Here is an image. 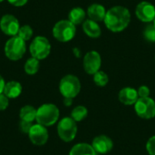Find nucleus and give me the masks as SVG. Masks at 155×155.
Here are the masks:
<instances>
[{"instance_id": "nucleus-1", "label": "nucleus", "mask_w": 155, "mask_h": 155, "mask_svg": "<svg viewBox=\"0 0 155 155\" xmlns=\"http://www.w3.org/2000/svg\"><path fill=\"white\" fill-rule=\"evenodd\" d=\"M104 21L108 30L114 33L122 32L128 27L131 22V13L123 5H114L107 10Z\"/></svg>"}, {"instance_id": "nucleus-2", "label": "nucleus", "mask_w": 155, "mask_h": 155, "mask_svg": "<svg viewBox=\"0 0 155 155\" xmlns=\"http://www.w3.org/2000/svg\"><path fill=\"white\" fill-rule=\"evenodd\" d=\"M60 112L58 107L54 104H42L36 110L35 121L37 124L49 127L57 123L59 119Z\"/></svg>"}, {"instance_id": "nucleus-3", "label": "nucleus", "mask_w": 155, "mask_h": 155, "mask_svg": "<svg viewBox=\"0 0 155 155\" xmlns=\"http://www.w3.org/2000/svg\"><path fill=\"white\" fill-rule=\"evenodd\" d=\"M5 54L11 61L20 60L26 52V44L19 36H12L5 45Z\"/></svg>"}, {"instance_id": "nucleus-4", "label": "nucleus", "mask_w": 155, "mask_h": 155, "mask_svg": "<svg viewBox=\"0 0 155 155\" xmlns=\"http://www.w3.org/2000/svg\"><path fill=\"white\" fill-rule=\"evenodd\" d=\"M59 91L64 98L74 99L81 91V83L79 78L74 74L64 75L59 83Z\"/></svg>"}, {"instance_id": "nucleus-5", "label": "nucleus", "mask_w": 155, "mask_h": 155, "mask_svg": "<svg viewBox=\"0 0 155 155\" xmlns=\"http://www.w3.org/2000/svg\"><path fill=\"white\" fill-rule=\"evenodd\" d=\"M76 34L75 25L67 20L58 21L53 27L54 37L62 43H66L71 41Z\"/></svg>"}, {"instance_id": "nucleus-6", "label": "nucleus", "mask_w": 155, "mask_h": 155, "mask_svg": "<svg viewBox=\"0 0 155 155\" xmlns=\"http://www.w3.org/2000/svg\"><path fill=\"white\" fill-rule=\"evenodd\" d=\"M57 134L64 143L72 142L77 134L76 122L72 117H64L57 124Z\"/></svg>"}, {"instance_id": "nucleus-7", "label": "nucleus", "mask_w": 155, "mask_h": 155, "mask_svg": "<svg viewBox=\"0 0 155 155\" xmlns=\"http://www.w3.org/2000/svg\"><path fill=\"white\" fill-rule=\"evenodd\" d=\"M29 51L32 57L36 58L37 60L45 59L51 52V44L48 39L45 36L38 35L30 44Z\"/></svg>"}, {"instance_id": "nucleus-8", "label": "nucleus", "mask_w": 155, "mask_h": 155, "mask_svg": "<svg viewBox=\"0 0 155 155\" xmlns=\"http://www.w3.org/2000/svg\"><path fill=\"white\" fill-rule=\"evenodd\" d=\"M134 110L140 118L153 119L155 117V101L151 97L139 98L134 104Z\"/></svg>"}, {"instance_id": "nucleus-9", "label": "nucleus", "mask_w": 155, "mask_h": 155, "mask_svg": "<svg viewBox=\"0 0 155 155\" xmlns=\"http://www.w3.org/2000/svg\"><path fill=\"white\" fill-rule=\"evenodd\" d=\"M102 64V58L98 52L90 51L85 54L83 60V66L86 74L94 75L95 73L100 71Z\"/></svg>"}, {"instance_id": "nucleus-10", "label": "nucleus", "mask_w": 155, "mask_h": 155, "mask_svg": "<svg viewBox=\"0 0 155 155\" xmlns=\"http://www.w3.org/2000/svg\"><path fill=\"white\" fill-rule=\"evenodd\" d=\"M20 24L18 19L13 15H4L0 19V29L1 31L9 36H15L18 34Z\"/></svg>"}, {"instance_id": "nucleus-11", "label": "nucleus", "mask_w": 155, "mask_h": 155, "mask_svg": "<svg viewBox=\"0 0 155 155\" xmlns=\"http://www.w3.org/2000/svg\"><path fill=\"white\" fill-rule=\"evenodd\" d=\"M135 15L137 18L143 23L153 22L155 18V6L150 2L142 1L135 8Z\"/></svg>"}, {"instance_id": "nucleus-12", "label": "nucleus", "mask_w": 155, "mask_h": 155, "mask_svg": "<svg viewBox=\"0 0 155 155\" xmlns=\"http://www.w3.org/2000/svg\"><path fill=\"white\" fill-rule=\"evenodd\" d=\"M28 136H29L31 143L37 146L45 144L49 138V134H48V131H47L46 127H45L39 124H33V126L28 134Z\"/></svg>"}, {"instance_id": "nucleus-13", "label": "nucleus", "mask_w": 155, "mask_h": 155, "mask_svg": "<svg viewBox=\"0 0 155 155\" xmlns=\"http://www.w3.org/2000/svg\"><path fill=\"white\" fill-rule=\"evenodd\" d=\"M92 146L97 154H106L112 151L114 143L112 139L106 135H98L93 140Z\"/></svg>"}, {"instance_id": "nucleus-14", "label": "nucleus", "mask_w": 155, "mask_h": 155, "mask_svg": "<svg viewBox=\"0 0 155 155\" xmlns=\"http://www.w3.org/2000/svg\"><path fill=\"white\" fill-rule=\"evenodd\" d=\"M119 101L124 105H134L139 99L137 90L133 87H124L123 88L118 94Z\"/></svg>"}, {"instance_id": "nucleus-15", "label": "nucleus", "mask_w": 155, "mask_h": 155, "mask_svg": "<svg viewBox=\"0 0 155 155\" xmlns=\"http://www.w3.org/2000/svg\"><path fill=\"white\" fill-rule=\"evenodd\" d=\"M106 12H107V10L105 9V7L103 5L95 3V4H92L91 5L88 6L86 15H88L89 19L99 23V22H102L104 20Z\"/></svg>"}, {"instance_id": "nucleus-16", "label": "nucleus", "mask_w": 155, "mask_h": 155, "mask_svg": "<svg viewBox=\"0 0 155 155\" xmlns=\"http://www.w3.org/2000/svg\"><path fill=\"white\" fill-rule=\"evenodd\" d=\"M83 30L90 38H98L102 34V30L98 23L91 19H87L83 23Z\"/></svg>"}, {"instance_id": "nucleus-17", "label": "nucleus", "mask_w": 155, "mask_h": 155, "mask_svg": "<svg viewBox=\"0 0 155 155\" xmlns=\"http://www.w3.org/2000/svg\"><path fill=\"white\" fill-rule=\"evenodd\" d=\"M23 87L21 84L17 81H9L5 83L3 94L8 99H15L17 98L22 93Z\"/></svg>"}, {"instance_id": "nucleus-18", "label": "nucleus", "mask_w": 155, "mask_h": 155, "mask_svg": "<svg viewBox=\"0 0 155 155\" xmlns=\"http://www.w3.org/2000/svg\"><path fill=\"white\" fill-rule=\"evenodd\" d=\"M69 155H97V153L93 148L92 144L81 143L73 146Z\"/></svg>"}, {"instance_id": "nucleus-19", "label": "nucleus", "mask_w": 155, "mask_h": 155, "mask_svg": "<svg viewBox=\"0 0 155 155\" xmlns=\"http://www.w3.org/2000/svg\"><path fill=\"white\" fill-rule=\"evenodd\" d=\"M86 12L82 7H74L68 14V20L74 25L83 24L85 21Z\"/></svg>"}, {"instance_id": "nucleus-20", "label": "nucleus", "mask_w": 155, "mask_h": 155, "mask_svg": "<svg viewBox=\"0 0 155 155\" xmlns=\"http://www.w3.org/2000/svg\"><path fill=\"white\" fill-rule=\"evenodd\" d=\"M36 110L34 106L32 105H25L20 109L19 112V117L21 121H26L33 123L35 120L36 117Z\"/></svg>"}, {"instance_id": "nucleus-21", "label": "nucleus", "mask_w": 155, "mask_h": 155, "mask_svg": "<svg viewBox=\"0 0 155 155\" xmlns=\"http://www.w3.org/2000/svg\"><path fill=\"white\" fill-rule=\"evenodd\" d=\"M39 67H40L39 60H37L36 58L31 57V58L26 60L25 66H24V69H25V72L26 74L34 75L38 72Z\"/></svg>"}, {"instance_id": "nucleus-22", "label": "nucleus", "mask_w": 155, "mask_h": 155, "mask_svg": "<svg viewBox=\"0 0 155 155\" xmlns=\"http://www.w3.org/2000/svg\"><path fill=\"white\" fill-rule=\"evenodd\" d=\"M87 115H88V110L85 106H83V105H78L74 107L71 113V117L76 123L82 122L87 117Z\"/></svg>"}, {"instance_id": "nucleus-23", "label": "nucleus", "mask_w": 155, "mask_h": 155, "mask_svg": "<svg viewBox=\"0 0 155 155\" xmlns=\"http://www.w3.org/2000/svg\"><path fill=\"white\" fill-rule=\"evenodd\" d=\"M109 82V77L104 71H98L94 74V83L99 87H104Z\"/></svg>"}, {"instance_id": "nucleus-24", "label": "nucleus", "mask_w": 155, "mask_h": 155, "mask_svg": "<svg viewBox=\"0 0 155 155\" xmlns=\"http://www.w3.org/2000/svg\"><path fill=\"white\" fill-rule=\"evenodd\" d=\"M33 34H34V32H33L32 27L28 25H25L20 26L17 36H19L20 38H22L24 41L26 42L29 39H31V37L33 36Z\"/></svg>"}, {"instance_id": "nucleus-25", "label": "nucleus", "mask_w": 155, "mask_h": 155, "mask_svg": "<svg viewBox=\"0 0 155 155\" xmlns=\"http://www.w3.org/2000/svg\"><path fill=\"white\" fill-rule=\"evenodd\" d=\"M143 37L146 41L155 43V25L153 24L148 25L143 31Z\"/></svg>"}, {"instance_id": "nucleus-26", "label": "nucleus", "mask_w": 155, "mask_h": 155, "mask_svg": "<svg viewBox=\"0 0 155 155\" xmlns=\"http://www.w3.org/2000/svg\"><path fill=\"white\" fill-rule=\"evenodd\" d=\"M146 150L149 155H155V135L148 140L146 143Z\"/></svg>"}, {"instance_id": "nucleus-27", "label": "nucleus", "mask_w": 155, "mask_h": 155, "mask_svg": "<svg viewBox=\"0 0 155 155\" xmlns=\"http://www.w3.org/2000/svg\"><path fill=\"white\" fill-rule=\"evenodd\" d=\"M139 98H146L150 96V88L146 85H142L137 90Z\"/></svg>"}, {"instance_id": "nucleus-28", "label": "nucleus", "mask_w": 155, "mask_h": 155, "mask_svg": "<svg viewBox=\"0 0 155 155\" xmlns=\"http://www.w3.org/2000/svg\"><path fill=\"white\" fill-rule=\"evenodd\" d=\"M20 130L24 133V134H29L32 126H33V123H30V122H26V121H21L20 122Z\"/></svg>"}, {"instance_id": "nucleus-29", "label": "nucleus", "mask_w": 155, "mask_h": 155, "mask_svg": "<svg viewBox=\"0 0 155 155\" xmlns=\"http://www.w3.org/2000/svg\"><path fill=\"white\" fill-rule=\"evenodd\" d=\"M9 105V99L4 94H0V111H5Z\"/></svg>"}, {"instance_id": "nucleus-30", "label": "nucleus", "mask_w": 155, "mask_h": 155, "mask_svg": "<svg viewBox=\"0 0 155 155\" xmlns=\"http://www.w3.org/2000/svg\"><path fill=\"white\" fill-rule=\"evenodd\" d=\"M7 1L14 6H23L28 2V0H7Z\"/></svg>"}, {"instance_id": "nucleus-31", "label": "nucleus", "mask_w": 155, "mask_h": 155, "mask_svg": "<svg viewBox=\"0 0 155 155\" xmlns=\"http://www.w3.org/2000/svg\"><path fill=\"white\" fill-rule=\"evenodd\" d=\"M5 85V80H4V78L2 77V75H0V94H3Z\"/></svg>"}, {"instance_id": "nucleus-32", "label": "nucleus", "mask_w": 155, "mask_h": 155, "mask_svg": "<svg viewBox=\"0 0 155 155\" xmlns=\"http://www.w3.org/2000/svg\"><path fill=\"white\" fill-rule=\"evenodd\" d=\"M64 104L65 106H71L73 104V99L72 98H64Z\"/></svg>"}, {"instance_id": "nucleus-33", "label": "nucleus", "mask_w": 155, "mask_h": 155, "mask_svg": "<svg viewBox=\"0 0 155 155\" xmlns=\"http://www.w3.org/2000/svg\"><path fill=\"white\" fill-rule=\"evenodd\" d=\"M74 54H75L77 57H80V51H79V49L74 48Z\"/></svg>"}, {"instance_id": "nucleus-34", "label": "nucleus", "mask_w": 155, "mask_h": 155, "mask_svg": "<svg viewBox=\"0 0 155 155\" xmlns=\"http://www.w3.org/2000/svg\"><path fill=\"white\" fill-rule=\"evenodd\" d=\"M153 25H155V18H154V20H153Z\"/></svg>"}, {"instance_id": "nucleus-35", "label": "nucleus", "mask_w": 155, "mask_h": 155, "mask_svg": "<svg viewBox=\"0 0 155 155\" xmlns=\"http://www.w3.org/2000/svg\"><path fill=\"white\" fill-rule=\"evenodd\" d=\"M3 1H4V0H0V3H1V2H3Z\"/></svg>"}]
</instances>
